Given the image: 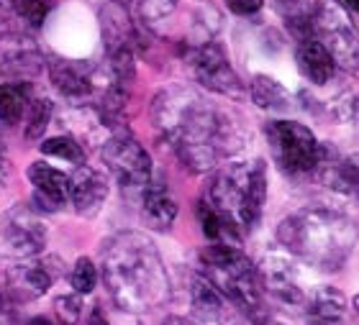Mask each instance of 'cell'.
Listing matches in <instances>:
<instances>
[{"label":"cell","instance_id":"17","mask_svg":"<svg viewBox=\"0 0 359 325\" xmlns=\"http://www.w3.org/2000/svg\"><path fill=\"white\" fill-rule=\"evenodd\" d=\"M26 177L34 185V205L36 210H62V205L67 202V185L69 174L57 170L46 162H34L26 170Z\"/></svg>","mask_w":359,"mask_h":325},{"label":"cell","instance_id":"26","mask_svg":"<svg viewBox=\"0 0 359 325\" xmlns=\"http://www.w3.org/2000/svg\"><path fill=\"white\" fill-rule=\"evenodd\" d=\"M41 151H44L46 156H57V159H65V162L75 164V167H80V164H85V146L80 144L77 139H72V136H52V139H44L41 144Z\"/></svg>","mask_w":359,"mask_h":325},{"label":"cell","instance_id":"42","mask_svg":"<svg viewBox=\"0 0 359 325\" xmlns=\"http://www.w3.org/2000/svg\"><path fill=\"white\" fill-rule=\"evenodd\" d=\"M357 13H359V11H357ZM357 21H359V18H357Z\"/></svg>","mask_w":359,"mask_h":325},{"label":"cell","instance_id":"24","mask_svg":"<svg viewBox=\"0 0 359 325\" xmlns=\"http://www.w3.org/2000/svg\"><path fill=\"white\" fill-rule=\"evenodd\" d=\"M308 315L311 318L341 320L346 315V297L334 287H318L308 300Z\"/></svg>","mask_w":359,"mask_h":325},{"label":"cell","instance_id":"5","mask_svg":"<svg viewBox=\"0 0 359 325\" xmlns=\"http://www.w3.org/2000/svg\"><path fill=\"white\" fill-rule=\"evenodd\" d=\"M201 274L239 310L252 318L262 310V284L257 266L239 246L208 244L201 251Z\"/></svg>","mask_w":359,"mask_h":325},{"label":"cell","instance_id":"30","mask_svg":"<svg viewBox=\"0 0 359 325\" xmlns=\"http://www.w3.org/2000/svg\"><path fill=\"white\" fill-rule=\"evenodd\" d=\"M83 295H62L54 300V310L60 315L62 325H77L83 315Z\"/></svg>","mask_w":359,"mask_h":325},{"label":"cell","instance_id":"31","mask_svg":"<svg viewBox=\"0 0 359 325\" xmlns=\"http://www.w3.org/2000/svg\"><path fill=\"white\" fill-rule=\"evenodd\" d=\"M226 8L236 15H255L262 11L264 0H224Z\"/></svg>","mask_w":359,"mask_h":325},{"label":"cell","instance_id":"41","mask_svg":"<svg viewBox=\"0 0 359 325\" xmlns=\"http://www.w3.org/2000/svg\"><path fill=\"white\" fill-rule=\"evenodd\" d=\"M264 325H283V323H264Z\"/></svg>","mask_w":359,"mask_h":325},{"label":"cell","instance_id":"15","mask_svg":"<svg viewBox=\"0 0 359 325\" xmlns=\"http://www.w3.org/2000/svg\"><path fill=\"white\" fill-rule=\"evenodd\" d=\"M257 274H259L262 289H267L269 295L277 297L280 303H287V305L306 303V295H303V287H300L298 269H295V264L287 256H283V254H267L262 259V264L257 266Z\"/></svg>","mask_w":359,"mask_h":325},{"label":"cell","instance_id":"7","mask_svg":"<svg viewBox=\"0 0 359 325\" xmlns=\"http://www.w3.org/2000/svg\"><path fill=\"white\" fill-rule=\"evenodd\" d=\"M313 36L331 54L334 64L357 72L359 36L346 8L339 0H316L313 3Z\"/></svg>","mask_w":359,"mask_h":325},{"label":"cell","instance_id":"9","mask_svg":"<svg viewBox=\"0 0 359 325\" xmlns=\"http://www.w3.org/2000/svg\"><path fill=\"white\" fill-rule=\"evenodd\" d=\"M103 164L113 177L128 190H139L151 182V156L128 131L113 133L100 146Z\"/></svg>","mask_w":359,"mask_h":325},{"label":"cell","instance_id":"10","mask_svg":"<svg viewBox=\"0 0 359 325\" xmlns=\"http://www.w3.org/2000/svg\"><path fill=\"white\" fill-rule=\"evenodd\" d=\"M190 67H193L195 80L208 92L231 97V100H239L247 92L241 77L226 57V49L218 41H205V44L195 46L190 52Z\"/></svg>","mask_w":359,"mask_h":325},{"label":"cell","instance_id":"32","mask_svg":"<svg viewBox=\"0 0 359 325\" xmlns=\"http://www.w3.org/2000/svg\"><path fill=\"white\" fill-rule=\"evenodd\" d=\"M0 325H13V303L8 300L6 289H0Z\"/></svg>","mask_w":359,"mask_h":325},{"label":"cell","instance_id":"40","mask_svg":"<svg viewBox=\"0 0 359 325\" xmlns=\"http://www.w3.org/2000/svg\"><path fill=\"white\" fill-rule=\"evenodd\" d=\"M116 3H121V6H126V3H128V0H116Z\"/></svg>","mask_w":359,"mask_h":325},{"label":"cell","instance_id":"4","mask_svg":"<svg viewBox=\"0 0 359 325\" xmlns=\"http://www.w3.org/2000/svg\"><path fill=\"white\" fill-rule=\"evenodd\" d=\"M203 200L236 223L241 233L255 230L262 221L267 200V167L262 159L229 162L218 167L205 187Z\"/></svg>","mask_w":359,"mask_h":325},{"label":"cell","instance_id":"6","mask_svg":"<svg viewBox=\"0 0 359 325\" xmlns=\"http://www.w3.org/2000/svg\"><path fill=\"white\" fill-rule=\"evenodd\" d=\"M267 144L272 151V159L280 167V172L300 177V174H313L318 162V139L313 131L298 120H269L264 126Z\"/></svg>","mask_w":359,"mask_h":325},{"label":"cell","instance_id":"28","mask_svg":"<svg viewBox=\"0 0 359 325\" xmlns=\"http://www.w3.org/2000/svg\"><path fill=\"white\" fill-rule=\"evenodd\" d=\"M49 11H52L49 0H13V15L29 29H39L46 21Z\"/></svg>","mask_w":359,"mask_h":325},{"label":"cell","instance_id":"14","mask_svg":"<svg viewBox=\"0 0 359 325\" xmlns=\"http://www.w3.org/2000/svg\"><path fill=\"white\" fill-rule=\"evenodd\" d=\"M108 193H111V185H108V174L103 170L90 167V164H80L69 172L67 200L85 218H93V215L100 213V207L108 200Z\"/></svg>","mask_w":359,"mask_h":325},{"label":"cell","instance_id":"38","mask_svg":"<svg viewBox=\"0 0 359 325\" xmlns=\"http://www.w3.org/2000/svg\"><path fill=\"white\" fill-rule=\"evenodd\" d=\"M344 8H352V11H359V0H341Z\"/></svg>","mask_w":359,"mask_h":325},{"label":"cell","instance_id":"25","mask_svg":"<svg viewBox=\"0 0 359 325\" xmlns=\"http://www.w3.org/2000/svg\"><path fill=\"white\" fill-rule=\"evenodd\" d=\"M54 116V103L49 97H34L29 105V111H26V141L29 144H36L41 136H44L46 126H49V120Z\"/></svg>","mask_w":359,"mask_h":325},{"label":"cell","instance_id":"23","mask_svg":"<svg viewBox=\"0 0 359 325\" xmlns=\"http://www.w3.org/2000/svg\"><path fill=\"white\" fill-rule=\"evenodd\" d=\"M249 95L255 100L257 108L269 113H285L292 108V97L290 92L269 74H255L252 82H249Z\"/></svg>","mask_w":359,"mask_h":325},{"label":"cell","instance_id":"33","mask_svg":"<svg viewBox=\"0 0 359 325\" xmlns=\"http://www.w3.org/2000/svg\"><path fill=\"white\" fill-rule=\"evenodd\" d=\"M11 15H13V0H0V36L11 31Z\"/></svg>","mask_w":359,"mask_h":325},{"label":"cell","instance_id":"16","mask_svg":"<svg viewBox=\"0 0 359 325\" xmlns=\"http://www.w3.org/2000/svg\"><path fill=\"white\" fill-rule=\"evenodd\" d=\"M46 69H49V77H52L57 92L72 103H83V100L95 95V69L88 62L52 57Z\"/></svg>","mask_w":359,"mask_h":325},{"label":"cell","instance_id":"21","mask_svg":"<svg viewBox=\"0 0 359 325\" xmlns=\"http://www.w3.org/2000/svg\"><path fill=\"white\" fill-rule=\"evenodd\" d=\"M190 303L195 318L201 323H221L226 315V300L203 274H193L190 279Z\"/></svg>","mask_w":359,"mask_h":325},{"label":"cell","instance_id":"3","mask_svg":"<svg viewBox=\"0 0 359 325\" xmlns=\"http://www.w3.org/2000/svg\"><path fill=\"white\" fill-rule=\"evenodd\" d=\"M277 238L285 251L295 259L323 269L337 272L346 264L354 251V226L344 213L323 205H311L295 210L277 226Z\"/></svg>","mask_w":359,"mask_h":325},{"label":"cell","instance_id":"11","mask_svg":"<svg viewBox=\"0 0 359 325\" xmlns=\"http://www.w3.org/2000/svg\"><path fill=\"white\" fill-rule=\"evenodd\" d=\"M62 274H65V261L57 256H46V259L29 261V264L18 261L6 274V295L13 305L39 300L49 292L54 282L62 279Z\"/></svg>","mask_w":359,"mask_h":325},{"label":"cell","instance_id":"22","mask_svg":"<svg viewBox=\"0 0 359 325\" xmlns=\"http://www.w3.org/2000/svg\"><path fill=\"white\" fill-rule=\"evenodd\" d=\"M31 100V82H0V126L21 123Z\"/></svg>","mask_w":359,"mask_h":325},{"label":"cell","instance_id":"19","mask_svg":"<svg viewBox=\"0 0 359 325\" xmlns=\"http://www.w3.org/2000/svg\"><path fill=\"white\" fill-rule=\"evenodd\" d=\"M295 62H298L300 74L311 85H329L334 80V72H337L331 54L323 49V44L316 36L300 39L295 46Z\"/></svg>","mask_w":359,"mask_h":325},{"label":"cell","instance_id":"34","mask_svg":"<svg viewBox=\"0 0 359 325\" xmlns=\"http://www.w3.org/2000/svg\"><path fill=\"white\" fill-rule=\"evenodd\" d=\"M88 325H111V323H108V318H105V312L100 310V307H93V312H90V318H88Z\"/></svg>","mask_w":359,"mask_h":325},{"label":"cell","instance_id":"12","mask_svg":"<svg viewBox=\"0 0 359 325\" xmlns=\"http://www.w3.org/2000/svg\"><path fill=\"white\" fill-rule=\"evenodd\" d=\"M313 174L329 190L341 195H359V154H346L334 144H321Z\"/></svg>","mask_w":359,"mask_h":325},{"label":"cell","instance_id":"39","mask_svg":"<svg viewBox=\"0 0 359 325\" xmlns=\"http://www.w3.org/2000/svg\"><path fill=\"white\" fill-rule=\"evenodd\" d=\"M354 310H357V312H359V295H357V297H354Z\"/></svg>","mask_w":359,"mask_h":325},{"label":"cell","instance_id":"2","mask_svg":"<svg viewBox=\"0 0 359 325\" xmlns=\"http://www.w3.org/2000/svg\"><path fill=\"white\" fill-rule=\"evenodd\" d=\"M100 272L113 305L123 312H149L170 297L162 254L142 230L116 233L103 246Z\"/></svg>","mask_w":359,"mask_h":325},{"label":"cell","instance_id":"36","mask_svg":"<svg viewBox=\"0 0 359 325\" xmlns=\"http://www.w3.org/2000/svg\"><path fill=\"white\" fill-rule=\"evenodd\" d=\"M23 325H54L49 318H31V320H26Z\"/></svg>","mask_w":359,"mask_h":325},{"label":"cell","instance_id":"13","mask_svg":"<svg viewBox=\"0 0 359 325\" xmlns=\"http://www.w3.org/2000/svg\"><path fill=\"white\" fill-rule=\"evenodd\" d=\"M0 69L11 74L13 82H29L44 69V54L31 36L21 31H6L0 36Z\"/></svg>","mask_w":359,"mask_h":325},{"label":"cell","instance_id":"35","mask_svg":"<svg viewBox=\"0 0 359 325\" xmlns=\"http://www.w3.org/2000/svg\"><path fill=\"white\" fill-rule=\"evenodd\" d=\"M308 325H346V320H329V318H311L308 320Z\"/></svg>","mask_w":359,"mask_h":325},{"label":"cell","instance_id":"37","mask_svg":"<svg viewBox=\"0 0 359 325\" xmlns=\"http://www.w3.org/2000/svg\"><path fill=\"white\" fill-rule=\"evenodd\" d=\"M8 174V162H6V156H3V148H0V177H6Z\"/></svg>","mask_w":359,"mask_h":325},{"label":"cell","instance_id":"8","mask_svg":"<svg viewBox=\"0 0 359 325\" xmlns=\"http://www.w3.org/2000/svg\"><path fill=\"white\" fill-rule=\"evenodd\" d=\"M49 228L39 210L31 205H13L0 215V259L29 261L46 249Z\"/></svg>","mask_w":359,"mask_h":325},{"label":"cell","instance_id":"27","mask_svg":"<svg viewBox=\"0 0 359 325\" xmlns=\"http://www.w3.org/2000/svg\"><path fill=\"white\" fill-rule=\"evenodd\" d=\"M180 0H139V18L147 29H154L157 31L162 23H167L172 18V13L177 11Z\"/></svg>","mask_w":359,"mask_h":325},{"label":"cell","instance_id":"20","mask_svg":"<svg viewBox=\"0 0 359 325\" xmlns=\"http://www.w3.org/2000/svg\"><path fill=\"white\" fill-rule=\"evenodd\" d=\"M100 31H103L105 52H121V49H131L134 52L136 29L131 18H128L126 8L111 0L100 8Z\"/></svg>","mask_w":359,"mask_h":325},{"label":"cell","instance_id":"1","mask_svg":"<svg viewBox=\"0 0 359 325\" xmlns=\"http://www.w3.org/2000/svg\"><path fill=\"white\" fill-rule=\"evenodd\" d=\"M151 123L172 146L185 170L195 174L218 170L247 146L244 120L224 105L210 103L198 90L170 85L151 100Z\"/></svg>","mask_w":359,"mask_h":325},{"label":"cell","instance_id":"18","mask_svg":"<svg viewBox=\"0 0 359 325\" xmlns=\"http://www.w3.org/2000/svg\"><path fill=\"white\" fill-rule=\"evenodd\" d=\"M177 218V202L165 182H154L142 190V221L151 230H170Z\"/></svg>","mask_w":359,"mask_h":325},{"label":"cell","instance_id":"29","mask_svg":"<svg viewBox=\"0 0 359 325\" xmlns=\"http://www.w3.org/2000/svg\"><path fill=\"white\" fill-rule=\"evenodd\" d=\"M69 284L75 289V295H90L97 284V269L93 264V259L83 256V259H77L75 266H72V272H69Z\"/></svg>","mask_w":359,"mask_h":325}]
</instances>
